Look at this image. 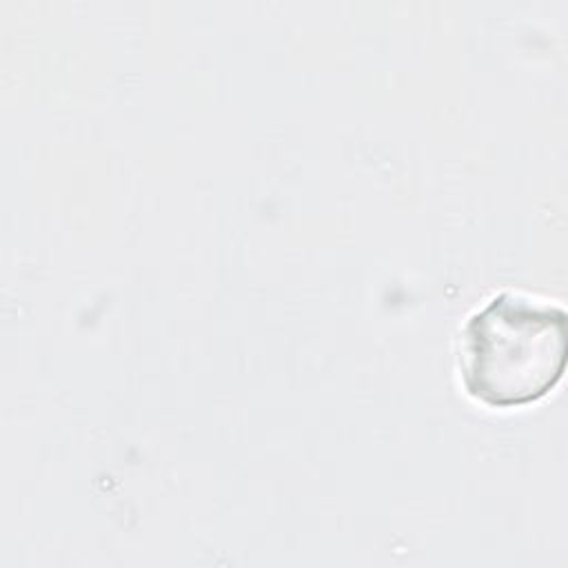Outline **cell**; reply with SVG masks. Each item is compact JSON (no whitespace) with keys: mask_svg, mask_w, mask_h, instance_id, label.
<instances>
[{"mask_svg":"<svg viewBox=\"0 0 568 568\" xmlns=\"http://www.w3.org/2000/svg\"><path fill=\"white\" fill-rule=\"evenodd\" d=\"M568 317L561 306L504 291L468 315L459 335L466 395L488 408L546 397L566 371Z\"/></svg>","mask_w":568,"mask_h":568,"instance_id":"1","label":"cell"}]
</instances>
